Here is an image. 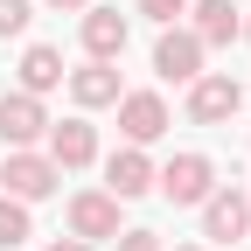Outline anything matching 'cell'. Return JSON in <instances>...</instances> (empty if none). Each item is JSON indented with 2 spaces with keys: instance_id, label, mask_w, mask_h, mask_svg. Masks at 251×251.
Returning a JSON list of instances; mask_svg holds the SVG:
<instances>
[{
  "instance_id": "obj_3",
  "label": "cell",
  "mask_w": 251,
  "mask_h": 251,
  "mask_svg": "<svg viewBox=\"0 0 251 251\" xmlns=\"http://www.w3.org/2000/svg\"><path fill=\"white\" fill-rule=\"evenodd\" d=\"M251 230V202L237 196V188H209V202H202V237L209 244H244Z\"/></svg>"
},
{
  "instance_id": "obj_7",
  "label": "cell",
  "mask_w": 251,
  "mask_h": 251,
  "mask_svg": "<svg viewBox=\"0 0 251 251\" xmlns=\"http://www.w3.org/2000/svg\"><path fill=\"white\" fill-rule=\"evenodd\" d=\"M70 237H119V196H70Z\"/></svg>"
},
{
  "instance_id": "obj_4",
  "label": "cell",
  "mask_w": 251,
  "mask_h": 251,
  "mask_svg": "<svg viewBox=\"0 0 251 251\" xmlns=\"http://www.w3.org/2000/svg\"><path fill=\"white\" fill-rule=\"evenodd\" d=\"M153 70L175 77V84H196V77H202V42H196V28H168V35L153 42Z\"/></svg>"
},
{
  "instance_id": "obj_13",
  "label": "cell",
  "mask_w": 251,
  "mask_h": 251,
  "mask_svg": "<svg viewBox=\"0 0 251 251\" xmlns=\"http://www.w3.org/2000/svg\"><path fill=\"white\" fill-rule=\"evenodd\" d=\"M237 35V7H230V0H202V7H196V42L209 49V42H230Z\"/></svg>"
},
{
  "instance_id": "obj_14",
  "label": "cell",
  "mask_w": 251,
  "mask_h": 251,
  "mask_svg": "<svg viewBox=\"0 0 251 251\" xmlns=\"http://www.w3.org/2000/svg\"><path fill=\"white\" fill-rule=\"evenodd\" d=\"M21 84H28V91H56V84H63V56H56L49 42H35V49L21 56Z\"/></svg>"
},
{
  "instance_id": "obj_12",
  "label": "cell",
  "mask_w": 251,
  "mask_h": 251,
  "mask_svg": "<svg viewBox=\"0 0 251 251\" xmlns=\"http://www.w3.org/2000/svg\"><path fill=\"white\" fill-rule=\"evenodd\" d=\"M70 98H77V105H119V70H112V63L70 70Z\"/></svg>"
},
{
  "instance_id": "obj_19",
  "label": "cell",
  "mask_w": 251,
  "mask_h": 251,
  "mask_svg": "<svg viewBox=\"0 0 251 251\" xmlns=\"http://www.w3.org/2000/svg\"><path fill=\"white\" fill-rule=\"evenodd\" d=\"M49 251H91V244H84V237H56Z\"/></svg>"
},
{
  "instance_id": "obj_18",
  "label": "cell",
  "mask_w": 251,
  "mask_h": 251,
  "mask_svg": "<svg viewBox=\"0 0 251 251\" xmlns=\"http://www.w3.org/2000/svg\"><path fill=\"white\" fill-rule=\"evenodd\" d=\"M119 251H161V237L153 230H119Z\"/></svg>"
},
{
  "instance_id": "obj_1",
  "label": "cell",
  "mask_w": 251,
  "mask_h": 251,
  "mask_svg": "<svg viewBox=\"0 0 251 251\" xmlns=\"http://www.w3.org/2000/svg\"><path fill=\"white\" fill-rule=\"evenodd\" d=\"M153 181H161V196H168L175 209H196V202H209L216 168H209V153H175V161L153 175Z\"/></svg>"
},
{
  "instance_id": "obj_21",
  "label": "cell",
  "mask_w": 251,
  "mask_h": 251,
  "mask_svg": "<svg viewBox=\"0 0 251 251\" xmlns=\"http://www.w3.org/2000/svg\"><path fill=\"white\" fill-rule=\"evenodd\" d=\"M244 42H251V21H244Z\"/></svg>"
},
{
  "instance_id": "obj_5",
  "label": "cell",
  "mask_w": 251,
  "mask_h": 251,
  "mask_svg": "<svg viewBox=\"0 0 251 251\" xmlns=\"http://www.w3.org/2000/svg\"><path fill=\"white\" fill-rule=\"evenodd\" d=\"M119 126H126L133 147H147V140L168 133V105L153 98V91H119Z\"/></svg>"
},
{
  "instance_id": "obj_11",
  "label": "cell",
  "mask_w": 251,
  "mask_h": 251,
  "mask_svg": "<svg viewBox=\"0 0 251 251\" xmlns=\"http://www.w3.org/2000/svg\"><path fill=\"white\" fill-rule=\"evenodd\" d=\"M84 49L98 56V63H112V56L126 49V14H112V7H84Z\"/></svg>"
},
{
  "instance_id": "obj_6",
  "label": "cell",
  "mask_w": 251,
  "mask_h": 251,
  "mask_svg": "<svg viewBox=\"0 0 251 251\" xmlns=\"http://www.w3.org/2000/svg\"><path fill=\"white\" fill-rule=\"evenodd\" d=\"M237 105H244V91L230 77H196V84H188V119H196V126H224Z\"/></svg>"
},
{
  "instance_id": "obj_9",
  "label": "cell",
  "mask_w": 251,
  "mask_h": 251,
  "mask_svg": "<svg viewBox=\"0 0 251 251\" xmlns=\"http://www.w3.org/2000/svg\"><path fill=\"white\" fill-rule=\"evenodd\" d=\"M153 188V161L140 147H126V153H112L105 161V196H119V202H133V196H147Z\"/></svg>"
},
{
  "instance_id": "obj_2",
  "label": "cell",
  "mask_w": 251,
  "mask_h": 251,
  "mask_svg": "<svg viewBox=\"0 0 251 251\" xmlns=\"http://www.w3.org/2000/svg\"><path fill=\"white\" fill-rule=\"evenodd\" d=\"M0 181H7L14 202H42L49 188L63 181V168L49 161V153H7V168H0Z\"/></svg>"
},
{
  "instance_id": "obj_15",
  "label": "cell",
  "mask_w": 251,
  "mask_h": 251,
  "mask_svg": "<svg viewBox=\"0 0 251 251\" xmlns=\"http://www.w3.org/2000/svg\"><path fill=\"white\" fill-rule=\"evenodd\" d=\"M14 244H28V202H0V251H14Z\"/></svg>"
},
{
  "instance_id": "obj_20",
  "label": "cell",
  "mask_w": 251,
  "mask_h": 251,
  "mask_svg": "<svg viewBox=\"0 0 251 251\" xmlns=\"http://www.w3.org/2000/svg\"><path fill=\"white\" fill-rule=\"evenodd\" d=\"M49 7H84V0H49Z\"/></svg>"
},
{
  "instance_id": "obj_16",
  "label": "cell",
  "mask_w": 251,
  "mask_h": 251,
  "mask_svg": "<svg viewBox=\"0 0 251 251\" xmlns=\"http://www.w3.org/2000/svg\"><path fill=\"white\" fill-rule=\"evenodd\" d=\"M28 28V0H0V35H21Z\"/></svg>"
},
{
  "instance_id": "obj_8",
  "label": "cell",
  "mask_w": 251,
  "mask_h": 251,
  "mask_svg": "<svg viewBox=\"0 0 251 251\" xmlns=\"http://www.w3.org/2000/svg\"><path fill=\"white\" fill-rule=\"evenodd\" d=\"M49 133V119L35 105V91H14V98H0V140L7 147H28V140H42Z\"/></svg>"
},
{
  "instance_id": "obj_17",
  "label": "cell",
  "mask_w": 251,
  "mask_h": 251,
  "mask_svg": "<svg viewBox=\"0 0 251 251\" xmlns=\"http://www.w3.org/2000/svg\"><path fill=\"white\" fill-rule=\"evenodd\" d=\"M140 14L147 21H175V14H188V0H140Z\"/></svg>"
},
{
  "instance_id": "obj_10",
  "label": "cell",
  "mask_w": 251,
  "mask_h": 251,
  "mask_svg": "<svg viewBox=\"0 0 251 251\" xmlns=\"http://www.w3.org/2000/svg\"><path fill=\"white\" fill-rule=\"evenodd\" d=\"M91 153H98V133H91L84 119H63V126H49V161H56V168H84Z\"/></svg>"
},
{
  "instance_id": "obj_22",
  "label": "cell",
  "mask_w": 251,
  "mask_h": 251,
  "mask_svg": "<svg viewBox=\"0 0 251 251\" xmlns=\"http://www.w3.org/2000/svg\"><path fill=\"white\" fill-rule=\"evenodd\" d=\"M181 251H202V244H181Z\"/></svg>"
}]
</instances>
